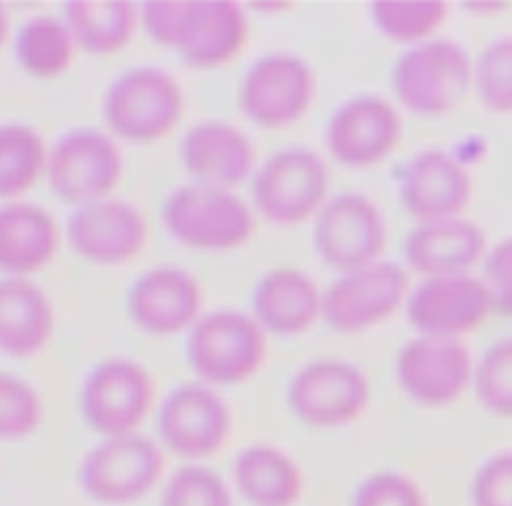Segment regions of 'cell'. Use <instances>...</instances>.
<instances>
[{
  "label": "cell",
  "instance_id": "1",
  "mask_svg": "<svg viewBox=\"0 0 512 506\" xmlns=\"http://www.w3.org/2000/svg\"><path fill=\"white\" fill-rule=\"evenodd\" d=\"M266 360V332L240 310L202 314L188 330L186 362L198 382L236 386L250 380Z\"/></svg>",
  "mask_w": 512,
  "mask_h": 506
},
{
  "label": "cell",
  "instance_id": "2",
  "mask_svg": "<svg viewBox=\"0 0 512 506\" xmlns=\"http://www.w3.org/2000/svg\"><path fill=\"white\" fill-rule=\"evenodd\" d=\"M184 110L178 82L154 66H136L118 74L102 98L108 130L128 142L148 144L168 136Z\"/></svg>",
  "mask_w": 512,
  "mask_h": 506
},
{
  "label": "cell",
  "instance_id": "3",
  "mask_svg": "<svg viewBox=\"0 0 512 506\" xmlns=\"http://www.w3.org/2000/svg\"><path fill=\"white\" fill-rule=\"evenodd\" d=\"M164 474V448L140 434L108 436L94 444L78 468L86 498L104 506H128L148 496Z\"/></svg>",
  "mask_w": 512,
  "mask_h": 506
},
{
  "label": "cell",
  "instance_id": "4",
  "mask_svg": "<svg viewBox=\"0 0 512 506\" xmlns=\"http://www.w3.org/2000/svg\"><path fill=\"white\" fill-rule=\"evenodd\" d=\"M162 224L184 248L226 252L252 236L254 216L232 190L194 182L174 190L164 200Z\"/></svg>",
  "mask_w": 512,
  "mask_h": 506
},
{
  "label": "cell",
  "instance_id": "5",
  "mask_svg": "<svg viewBox=\"0 0 512 506\" xmlns=\"http://www.w3.org/2000/svg\"><path fill=\"white\" fill-rule=\"evenodd\" d=\"M472 60L452 40H428L406 50L392 72L398 102L420 116L454 110L472 86Z\"/></svg>",
  "mask_w": 512,
  "mask_h": 506
},
{
  "label": "cell",
  "instance_id": "6",
  "mask_svg": "<svg viewBox=\"0 0 512 506\" xmlns=\"http://www.w3.org/2000/svg\"><path fill=\"white\" fill-rule=\"evenodd\" d=\"M124 160L114 138L96 128L64 132L46 158L50 190L74 208L108 198L122 178Z\"/></svg>",
  "mask_w": 512,
  "mask_h": 506
},
{
  "label": "cell",
  "instance_id": "7",
  "mask_svg": "<svg viewBox=\"0 0 512 506\" xmlns=\"http://www.w3.org/2000/svg\"><path fill=\"white\" fill-rule=\"evenodd\" d=\"M328 182L326 162L314 150L284 148L256 170L252 202L270 224L294 226L320 212Z\"/></svg>",
  "mask_w": 512,
  "mask_h": 506
},
{
  "label": "cell",
  "instance_id": "8",
  "mask_svg": "<svg viewBox=\"0 0 512 506\" xmlns=\"http://www.w3.org/2000/svg\"><path fill=\"white\" fill-rule=\"evenodd\" d=\"M156 384L132 358H108L96 364L80 388V414L102 438L138 432L154 406Z\"/></svg>",
  "mask_w": 512,
  "mask_h": 506
},
{
  "label": "cell",
  "instance_id": "9",
  "mask_svg": "<svg viewBox=\"0 0 512 506\" xmlns=\"http://www.w3.org/2000/svg\"><path fill=\"white\" fill-rule=\"evenodd\" d=\"M160 446L186 462H202L222 450L232 412L214 386L186 382L168 392L156 414Z\"/></svg>",
  "mask_w": 512,
  "mask_h": 506
},
{
  "label": "cell",
  "instance_id": "10",
  "mask_svg": "<svg viewBox=\"0 0 512 506\" xmlns=\"http://www.w3.org/2000/svg\"><path fill=\"white\" fill-rule=\"evenodd\" d=\"M314 72L296 54L272 52L250 64L238 86V108L266 130L298 122L314 100Z\"/></svg>",
  "mask_w": 512,
  "mask_h": 506
},
{
  "label": "cell",
  "instance_id": "11",
  "mask_svg": "<svg viewBox=\"0 0 512 506\" xmlns=\"http://www.w3.org/2000/svg\"><path fill=\"white\" fill-rule=\"evenodd\" d=\"M312 240L322 262L340 274L380 260L386 222L376 204L362 194H338L314 216Z\"/></svg>",
  "mask_w": 512,
  "mask_h": 506
},
{
  "label": "cell",
  "instance_id": "12",
  "mask_svg": "<svg viewBox=\"0 0 512 506\" xmlns=\"http://www.w3.org/2000/svg\"><path fill=\"white\" fill-rule=\"evenodd\" d=\"M292 414L312 428H336L354 422L368 406L366 374L344 360L322 358L302 366L286 392Z\"/></svg>",
  "mask_w": 512,
  "mask_h": 506
},
{
  "label": "cell",
  "instance_id": "13",
  "mask_svg": "<svg viewBox=\"0 0 512 506\" xmlns=\"http://www.w3.org/2000/svg\"><path fill=\"white\" fill-rule=\"evenodd\" d=\"M408 292V272L390 260L340 274L322 292L324 322L344 334L368 330L390 318Z\"/></svg>",
  "mask_w": 512,
  "mask_h": 506
},
{
  "label": "cell",
  "instance_id": "14",
  "mask_svg": "<svg viewBox=\"0 0 512 506\" xmlns=\"http://www.w3.org/2000/svg\"><path fill=\"white\" fill-rule=\"evenodd\" d=\"M396 378L420 406L442 408L458 400L472 382V356L458 338L418 334L400 348Z\"/></svg>",
  "mask_w": 512,
  "mask_h": 506
},
{
  "label": "cell",
  "instance_id": "15",
  "mask_svg": "<svg viewBox=\"0 0 512 506\" xmlns=\"http://www.w3.org/2000/svg\"><path fill=\"white\" fill-rule=\"evenodd\" d=\"M492 312L486 282L470 274L426 278L406 304V318L418 334L458 340L482 326Z\"/></svg>",
  "mask_w": 512,
  "mask_h": 506
},
{
  "label": "cell",
  "instance_id": "16",
  "mask_svg": "<svg viewBox=\"0 0 512 506\" xmlns=\"http://www.w3.org/2000/svg\"><path fill=\"white\" fill-rule=\"evenodd\" d=\"M402 138L398 110L378 96L344 102L328 120L326 148L348 168H370L386 160Z\"/></svg>",
  "mask_w": 512,
  "mask_h": 506
},
{
  "label": "cell",
  "instance_id": "17",
  "mask_svg": "<svg viewBox=\"0 0 512 506\" xmlns=\"http://www.w3.org/2000/svg\"><path fill=\"white\" fill-rule=\"evenodd\" d=\"M142 212L118 198H102L74 208L66 222L72 250L86 262L118 266L132 260L146 242Z\"/></svg>",
  "mask_w": 512,
  "mask_h": 506
},
{
  "label": "cell",
  "instance_id": "18",
  "mask_svg": "<svg viewBox=\"0 0 512 506\" xmlns=\"http://www.w3.org/2000/svg\"><path fill=\"white\" fill-rule=\"evenodd\" d=\"M202 288L178 266H156L140 274L128 288L126 310L134 326L146 334L170 336L190 330L202 316Z\"/></svg>",
  "mask_w": 512,
  "mask_h": 506
},
{
  "label": "cell",
  "instance_id": "19",
  "mask_svg": "<svg viewBox=\"0 0 512 506\" xmlns=\"http://www.w3.org/2000/svg\"><path fill=\"white\" fill-rule=\"evenodd\" d=\"M248 24L240 4L232 0H184L172 50L196 70L230 62L244 46Z\"/></svg>",
  "mask_w": 512,
  "mask_h": 506
},
{
  "label": "cell",
  "instance_id": "20",
  "mask_svg": "<svg viewBox=\"0 0 512 506\" xmlns=\"http://www.w3.org/2000/svg\"><path fill=\"white\" fill-rule=\"evenodd\" d=\"M472 196L468 170L444 150H422L406 166L400 200L420 224L458 218Z\"/></svg>",
  "mask_w": 512,
  "mask_h": 506
},
{
  "label": "cell",
  "instance_id": "21",
  "mask_svg": "<svg viewBox=\"0 0 512 506\" xmlns=\"http://www.w3.org/2000/svg\"><path fill=\"white\" fill-rule=\"evenodd\" d=\"M180 162L196 184L232 190L254 170V146L234 124L202 120L180 140Z\"/></svg>",
  "mask_w": 512,
  "mask_h": 506
},
{
  "label": "cell",
  "instance_id": "22",
  "mask_svg": "<svg viewBox=\"0 0 512 506\" xmlns=\"http://www.w3.org/2000/svg\"><path fill=\"white\" fill-rule=\"evenodd\" d=\"M252 312L264 332L296 336L322 316V292L302 270L276 268L256 282Z\"/></svg>",
  "mask_w": 512,
  "mask_h": 506
},
{
  "label": "cell",
  "instance_id": "23",
  "mask_svg": "<svg viewBox=\"0 0 512 506\" xmlns=\"http://www.w3.org/2000/svg\"><path fill=\"white\" fill-rule=\"evenodd\" d=\"M486 252V238L476 224L454 218L420 224L404 240V258L420 274H468Z\"/></svg>",
  "mask_w": 512,
  "mask_h": 506
},
{
  "label": "cell",
  "instance_id": "24",
  "mask_svg": "<svg viewBox=\"0 0 512 506\" xmlns=\"http://www.w3.org/2000/svg\"><path fill=\"white\" fill-rule=\"evenodd\" d=\"M54 330L46 292L28 278H0V354L26 360L44 350Z\"/></svg>",
  "mask_w": 512,
  "mask_h": 506
},
{
  "label": "cell",
  "instance_id": "25",
  "mask_svg": "<svg viewBox=\"0 0 512 506\" xmlns=\"http://www.w3.org/2000/svg\"><path fill=\"white\" fill-rule=\"evenodd\" d=\"M58 250V226L48 210L12 200L0 206V272L28 278Z\"/></svg>",
  "mask_w": 512,
  "mask_h": 506
},
{
  "label": "cell",
  "instance_id": "26",
  "mask_svg": "<svg viewBox=\"0 0 512 506\" xmlns=\"http://www.w3.org/2000/svg\"><path fill=\"white\" fill-rule=\"evenodd\" d=\"M236 492L250 506H294L304 492L296 460L278 446L250 444L232 462Z\"/></svg>",
  "mask_w": 512,
  "mask_h": 506
},
{
  "label": "cell",
  "instance_id": "27",
  "mask_svg": "<svg viewBox=\"0 0 512 506\" xmlns=\"http://www.w3.org/2000/svg\"><path fill=\"white\" fill-rule=\"evenodd\" d=\"M62 20L76 46L98 58L124 50L140 24L138 8L126 0H70Z\"/></svg>",
  "mask_w": 512,
  "mask_h": 506
},
{
  "label": "cell",
  "instance_id": "28",
  "mask_svg": "<svg viewBox=\"0 0 512 506\" xmlns=\"http://www.w3.org/2000/svg\"><path fill=\"white\" fill-rule=\"evenodd\" d=\"M76 42L64 20L54 16H34L26 20L14 38L18 66L34 78H54L64 74L74 60Z\"/></svg>",
  "mask_w": 512,
  "mask_h": 506
},
{
  "label": "cell",
  "instance_id": "29",
  "mask_svg": "<svg viewBox=\"0 0 512 506\" xmlns=\"http://www.w3.org/2000/svg\"><path fill=\"white\" fill-rule=\"evenodd\" d=\"M48 148L38 130L22 122L0 124V198L16 200L46 170Z\"/></svg>",
  "mask_w": 512,
  "mask_h": 506
},
{
  "label": "cell",
  "instance_id": "30",
  "mask_svg": "<svg viewBox=\"0 0 512 506\" xmlns=\"http://www.w3.org/2000/svg\"><path fill=\"white\" fill-rule=\"evenodd\" d=\"M382 36L398 44H422L442 26L448 4L442 0H378L370 8Z\"/></svg>",
  "mask_w": 512,
  "mask_h": 506
},
{
  "label": "cell",
  "instance_id": "31",
  "mask_svg": "<svg viewBox=\"0 0 512 506\" xmlns=\"http://www.w3.org/2000/svg\"><path fill=\"white\" fill-rule=\"evenodd\" d=\"M160 506H234V494L216 470L200 462H188L164 482Z\"/></svg>",
  "mask_w": 512,
  "mask_h": 506
},
{
  "label": "cell",
  "instance_id": "32",
  "mask_svg": "<svg viewBox=\"0 0 512 506\" xmlns=\"http://www.w3.org/2000/svg\"><path fill=\"white\" fill-rule=\"evenodd\" d=\"M478 100L498 114L512 112V36L490 42L472 68Z\"/></svg>",
  "mask_w": 512,
  "mask_h": 506
},
{
  "label": "cell",
  "instance_id": "33",
  "mask_svg": "<svg viewBox=\"0 0 512 506\" xmlns=\"http://www.w3.org/2000/svg\"><path fill=\"white\" fill-rule=\"evenodd\" d=\"M42 398L24 378L0 370V440H24L42 424Z\"/></svg>",
  "mask_w": 512,
  "mask_h": 506
},
{
  "label": "cell",
  "instance_id": "34",
  "mask_svg": "<svg viewBox=\"0 0 512 506\" xmlns=\"http://www.w3.org/2000/svg\"><path fill=\"white\" fill-rule=\"evenodd\" d=\"M472 380L488 412L512 418V338H502L486 350Z\"/></svg>",
  "mask_w": 512,
  "mask_h": 506
},
{
  "label": "cell",
  "instance_id": "35",
  "mask_svg": "<svg viewBox=\"0 0 512 506\" xmlns=\"http://www.w3.org/2000/svg\"><path fill=\"white\" fill-rule=\"evenodd\" d=\"M352 506H426V498L408 476L378 472L358 486Z\"/></svg>",
  "mask_w": 512,
  "mask_h": 506
},
{
  "label": "cell",
  "instance_id": "36",
  "mask_svg": "<svg viewBox=\"0 0 512 506\" xmlns=\"http://www.w3.org/2000/svg\"><path fill=\"white\" fill-rule=\"evenodd\" d=\"M470 498L472 506H512V452L496 454L480 466Z\"/></svg>",
  "mask_w": 512,
  "mask_h": 506
},
{
  "label": "cell",
  "instance_id": "37",
  "mask_svg": "<svg viewBox=\"0 0 512 506\" xmlns=\"http://www.w3.org/2000/svg\"><path fill=\"white\" fill-rule=\"evenodd\" d=\"M494 312L512 316V236L496 244L484 260V278Z\"/></svg>",
  "mask_w": 512,
  "mask_h": 506
},
{
  "label": "cell",
  "instance_id": "38",
  "mask_svg": "<svg viewBox=\"0 0 512 506\" xmlns=\"http://www.w3.org/2000/svg\"><path fill=\"white\" fill-rule=\"evenodd\" d=\"M6 36H8V14L0 4V46L6 42Z\"/></svg>",
  "mask_w": 512,
  "mask_h": 506
}]
</instances>
